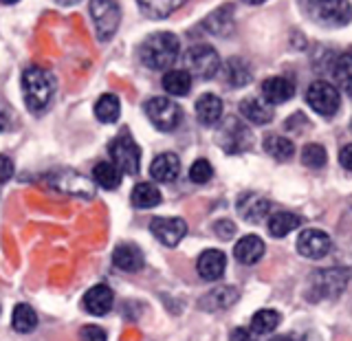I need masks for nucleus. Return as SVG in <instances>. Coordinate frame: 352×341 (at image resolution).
Here are the masks:
<instances>
[{"label": "nucleus", "mask_w": 352, "mask_h": 341, "mask_svg": "<svg viewBox=\"0 0 352 341\" xmlns=\"http://www.w3.org/2000/svg\"><path fill=\"white\" fill-rule=\"evenodd\" d=\"M346 91H348V95H350V97H352V82H350V84H348V86H346Z\"/></svg>", "instance_id": "nucleus-44"}, {"label": "nucleus", "mask_w": 352, "mask_h": 341, "mask_svg": "<svg viewBox=\"0 0 352 341\" xmlns=\"http://www.w3.org/2000/svg\"><path fill=\"white\" fill-rule=\"evenodd\" d=\"M306 102L317 115L333 117L339 110V106H341V95H339V91L333 84H328L324 80H317V82H313L311 86H308Z\"/></svg>", "instance_id": "nucleus-7"}, {"label": "nucleus", "mask_w": 352, "mask_h": 341, "mask_svg": "<svg viewBox=\"0 0 352 341\" xmlns=\"http://www.w3.org/2000/svg\"><path fill=\"white\" fill-rule=\"evenodd\" d=\"M293 95H295V84L289 77H269V80L262 82V97L271 106L289 102Z\"/></svg>", "instance_id": "nucleus-16"}, {"label": "nucleus", "mask_w": 352, "mask_h": 341, "mask_svg": "<svg viewBox=\"0 0 352 341\" xmlns=\"http://www.w3.org/2000/svg\"><path fill=\"white\" fill-rule=\"evenodd\" d=\"M271 341H297V339H293V337H289V335H282V337H273Z\"/></svg>", "instance_id": "nucleus-43"}, {"label": "nucleus", "mask_w": 352, "mask_h": 341, "mask_svg": "<svg viewBox=\"0 0 352 341\" xmlns=\"http://www.w3.org/2000/svg\"><path fill=\"white\" fill-rule=\"evenodd\" d=\"M119 113H121V106H119V97L113 95V93H106L97 99L95 104V115L99 121H104V124H115L119 119Z\"/></svg>", "instance_id": "nucleus-30"}, {"label": "nucleus", "mask_w": 352, "mask_h": 341, "mask_svg": "<svg viewBox=\"0 0 352 341\" xmlns=\"http://www.w3.org/2000/svg\"><path fill=\"white\" fill-rule=\"evenodd\" d=\"M187 73L201 77V80H212L220 71V55L212 44H194L185 53Z\"/></svg>", "instance_id": "nucleus-4"}, {"label": "nucleus", "mask_w": 352, "mask_h": 341, "mask_svg": "<svg viewBox=\"0 0 352 341\" xmlns=\"http://www.w3.org/2000/svg\"><path fill=\"white\" fill-rule=\"evenodd\" d=\"M22 91H25L27 108L33 115H42L53 99L55 80L49 71L40 69V66H29V69L22 73Z\"/></svg>", "instance_id": "nucleus-2"}, {"label": "nucleus", "mask_w": 352, "mask_h": 341, "mask_svg": "<svg viewBox=\"0 0 352 341\" xmlns=\"http://www.w3.org/2000/svg\"><path fill=\"white\" fill-rule=\"evenodd\" d=\"M80 341H106V330L95 324L84 326L80 330Z\"/></svg>", "instance_id": "nucleus-38"}, {"label": "nucleus", "mask_w": 352, "mask_h": 341, "mask_svg": "<svg viewBox=\"0 0 352 341\" xmlns=\"http://www.w3.org/2000/svg\"><path fill=\"white\" fill-rule=\"evenodd\" d=\"M91 16H93L95 33L99 40L106 42L115 36V31L119 27V18H121V9L117 3H110V0L91 3Z\"/></svg>", "instance_id": "nucleus-10"}, {"label": "nucleus", "mask_w": 352, "mask_h": 341, "mask_svg": "<svg viewBox=\"0 0 352 341\" xmlns=\"http://www.w3.org/2000/svg\"><path fill=\"white\" fill-rule=\"evenodd\" d=\"M280 313L278 311H271V308H262L251 319V330L253 335H267V333H273L275 328L280 326Z\"/></svg>", "instance_id": "nucleus-32"}, {"label": "nucleus", "mask_w": 352, "mask_h": 341, "mask_svg": "<svg viewBox=\"0 0 352 341\" xmlns=\"http://www.w3.org/2000/svg\"><path fill=\"white\" fill-rule=\"evenodd\" d=\"M306 11L315 18L317 25L324 27H346L352 20V7L344 0H315L306 5Z\"/></svg>", "instance_id": "nucleus-5"}, {"label": "nucleus", "mask_w": 352, "mask_h": 341, "mask_svg": "<svg viewBox=\"0 0 352 341\" xmlns=\"http://www.w3.org/2000/svg\"><path fill=\"white\" fill-rule=\"evenodd\" d=\"M181 174V161L174 152H163L150 165V176L159 183H172Z\"/></svg>", "instance_id": "nucleus-17"}, {"label": "nucleus", "mask_w": 352, "mask_h": 341, "mask_svg": "<svg viewBox=\"0 0 352 341\" xmlns=\"http://www.w3.org/2000/svg\"><path fill=\"white\" fill-rule=\"evenodd\" d=\"M234 256H236L238 262L247 264V267H249V264L260 262L262 256H264V242H262V238H258V236L240 238L236 242V247H234Z\"/></svg>", "instance_id": "nucleus-20"}, {"label": "nucleus", "mask_w": 352, "mask_h": 341, "mask_svg": "<svg viewBox=\"0 0 352 341\" xmlns=\"http://www.w3.org/2000/svg\"><path fill=\"white\" fill-rule=\"evenodd\" d=\"M11 176H14V161L5 154H0V185L7 183Z\"/></svg>", "instance_id": "nucleus-40"}, {"label": "nucleus", "mask_w": 352, "mask_h": 341, "mask_svg": "<svg viewBox=\"0 0 352 341\" xmlns=\"http://www.w3.org/2000/svg\"><path fill=\"white\" fill-rule=\"evenodd\" d=\"M223 75L229 86H245L251 80V69L245 60L231 58L223 64Z\"/></svg>", "instance_id": "nucleus-26"}, {"label": "nucleus", "mask_w": 352, "mask_h": 341, "mask_svg": "<svg viewBox=\"0 0 352 341\" xmlns=\"http://www.w3.org/2000/svg\"><path fill=\"white\" fill-rule=\"evenodd\" d=\"M207 29L216 33V36H229L234 29V16H231V7H220L212 16L205 20Z\"/></svg>", "instance_id": "nucleus-31"}, {"label": "nucleus", "mask_w": 352, "mask_h": 341, "mask_svg": "<svg viewBox=\"0 0 352 341\" xmlns=\"http://www.w3.org/2000/svg\"><path fill=\"white\" fill-rule=\"evenodd\" d=\"M163 88L172 97H185L192 91V75L181 69H172L163 75Z\"/></svg>", "instance_id": "nucleus-24"}, {"label": "nucleus", "mask_w": 352, "mask_h": 341, "mask_svg": "<svg viewBox=\"0 0 352 341\" xmlns=\"http://www.w3.org/2000/svg\"><path fill=\"white\" fill-rule=\"evenodd\" d=\"M333 249V240L322 229H306L297 238V251L300 256L308 258V260H319L330 253Z\"/></svg>", "instance_id": "nucleus-11"}, {"label": "nucleus", "mask_w": 352, "mask_h": 341, "mask_svg": "<svg viewBox=\"0 0 352 341\" xmlns=\"http://www.w3.org/2000/svg\"><path fill=\"white\" fill-rule=\"evenodd\" d=\"M333 73H335V80L344 88L352 82V51L339 55L333 66Z\"/></svg>", "instance_id": "nucleus-36"}, {"label": "nucleus", "mask_w": 352, "mask_h": 341, "mask_svg": "<svg viewBox=\"0 0 352 341\" xmlns=\"http://www.w3.org/2000/svg\"><path fill=\"white\" fill-rule=\"evenodd\" d=\"M11 324H14L16 333H31L38 326V315L29 304H18L11 315Z\"/></svg>", "instance_id": "nucleus-33"}, {"label": "nucleus", "mask_w": 352, "mask_h": 341, "mask_svg": "<svg viewBox=\"0 0 352 341\" xmlns=\"http://www.w3.org/2000/svg\"><path fill=\"white\" fill-rule=\"evenodd\" d=\"M302 225V218L291 212H275L269 216V234L273 238H284Z\"/></svg>", "instance_id": "nucleus-25"}, {"label": "nucleus", "mask_w": 352, "mask_h": 341, "mask_svg": "<svg viewBox=\"0 0 352 341\" xmlns=\"http://www.w3.org/2000/svg\"><path fill=\"white\" fill-rule=\"evenodd\" d=\"M238 291L234 286H218V289L209 291L203 300H201V306L205 311H220V308H229L231 304L238 302Z\"/></svg>", "instance_id": "nucleus-23"}, {"label": "nucleus", "mask_w": 352, "mask_h": 341, "mask_svg": "<svg viewBox=\"0 0 352 341\" xmlns=\"http://www.w3.org/2000/svg\"><path fill=\"white\" fill-rule=\"evenodd\" d=\"M264 150H267V154H271L273 159L289 161L295 154V143L280 135H267L264 137Z\"/></svg>", "instance_id": "nucleus-29"}, {"label": "nucleus", "mask_w": 352, "mask_h": 341, "mask_svg": "<svg viewBox=\"0 0 352 341\" xmlns=\"http://www.w3.org/2000/svg\"><path fill=\"white\" fill-rule=\"evenodd\" d=\"M183 3H139V9H141V14L143 16H148V18H152V20H161V18H168L170 14H174L176 9H179Z\"/></svg>", "instance_id": "nucleus-34"}, {"label": "nucleus", "mask_w": 352, "mask_h": 341, "mask_svg": "<svg viewBox=\"0 0 352 341\" xmlns=\"http://www.w3.org/2000/svg\"><path fill=\"white\" fill-rule=\"evenodd\" d=\"M150 231L165 247H176L187 234V223L183 218H152Z\"/></svg>", "instance_id": "nucleus-12"}, {"label": "nucleus", "mask_w": 352, "mask_h": 341, "mask_svg": "<svg viewBox=\"0 0 352 341\" xmlns=\"http://www.w3.org/2000/svg\"><path fill=\"white\" fill-rule=\"evenodd\" d=\"M84 311L91 315H106L110 313V308L115 304V293L110 291V286L106 284H97L93 289H88L84 295Z\"/></svg>", "instance_id": "nucleus-15"}, {"label": "nucleus", "mask_w": 352, "mask_h": 341, "mask_svg": "<svg viewBox=\"0 0 352 341\" xmlns=\"http://www.w3.org/2000/svg\"><path fill=\"white\" fill-rule=\"evenodd\" d=\"M146 115L152 121V126L161 132H172L181 124V108L170 97H152L146 102Z\"/></svg>", "instance_id": "nucleus-6"}, {"label": "nucleus", "mask_w": 352, "mask_h": 341, "mask_svg": "<svg viewBox=\"0 0 352 341\" xmlns=\"http://www.w3.org/2000/svg\"><path fill=\"white\" fill-rule=\"evenodd\" d=\"M225 267H227V258H225V253L218 251V249L203 251L201 256H198V262H196L198 275L207 282H216V280L223 278Z\"/></svg>", "instance_id": "nucleus-14"}, {"label": "nucleus", "mask_w": 352, "mask_h": 341, "mask_svg": "<svg viewBox=\"0 0 352 341\" xmlns=\"http://www.w3.org/2000/svg\"><path fill=\"white\" fill-rule=\"evenodd\" d=\"M214 231H216L218 238L229 240V238H234V234H236V225L231 223V220H218V223L214 225Z\"/></svg>", "instance_id": "nucleus-39"}, {"label": "nucleus", "mask_w": 352, "mask_h": 341, "mask_svg": "<svg viewBox=\"0 0 352 341\" xmlns=\"http://www.w3.org/2000/svg\"><path fill=\"white\" fill-rule=\"evenodd\" d=\"M93 183L104 190H117L121 183V172L110 161H99L93 168Z\"/></svg>", "instance_id": "nucleus-27"}, {"label": "nucleus", "mask_w": 352, "mask_h": 341, "mask_svg": "<svg viewBox=\"0 0 352 341\" xmlns=\"http://www.w3.org/2000/svg\"><path fill=\"white\" fill-rule=\"evenodd\" d=\"M115 267L126 273H137L143 267V253L135 245H119L113 253Z\"/></svg>", "instance_id": "nucleus-22"}, {"label": "nucleus", "mask_w": 352, "mask_h": 341, "mask_svg": "<svg viewBox=\"0 0 352 341\" xmlns=\"http://www.w3.org/2000/svg\"><path fill=\"white\" fill-rule=\"evenodd\" d=\"M179 53H181L179 38L168 31L152 33V36L146 38V42L139 47L141 62L154 71H168L176 62V58H179Z\"/></svg>", "instance_id": "nucleus-1"}, {"label": "nucleus", "mask_w": 352, "mask_h": 341, "mask_svg": "<svg viewBox=\"0 0 352 341\" xmlns=\"http://www.w3.org/2000/svg\"><path fill=\"white\" fill-rule=\"evenodd\" d=\"M108 152H110V159H113L110 163H113L121 174H130V176L139 174L141 150H139V146L130 135H126V132H124V135L115 137L113 141H110Z\"/></svg>", "instance_id": "nucleus-3"}, {"label": "nucleus", "mask_w": 352, "mask_h": 341, "mask_svg": "<svg viewBox=\"0 0 352 341\" xmlns=\"http://www.w3.org/2000/svg\"><path fill=\"white\" fill-rule=\"evenodd\" d=\"M339 163L344 165L346 170L352 172V143H348V146H344L339 150Z\"/></svg>", "instance_id": "nucleus-42"}, {"label": "nucleus", "mask_w": 352, "mask_h": 341, "mask_svg": "<svg viewBox=\"0 0 352 341\" xmlns=\"http://www.w3.org/2000/svg\"><path fill=\"white\" fill-rule=\"evenodd\" d=\"M302 161L306 168H313V170L324 168L328 161L326 148L319 146V143H308V146H304V150H302Z\"/></svg>", "instance_id": "nucleus-35"}, {"label": "nucleus", "mask_w": 352, "mask_h": 341, "mask_svg": "<svg viewBox=\"0 0 352 341\" xmlns=\"http://www.w3.org/2000/svg\"><path fill=\"white\" fill-rule=\"evenodd\" d=\"M348 286V273L344 269L319 271L313 278V289L317 297H337Z\"/></svg>", "instance_id": "nucleus-13"}, {"label": "nucleus", "mask_w": 352, "mask_h": 341, "mask_svg": "<svg viewBox=\"0 0 352 341\" xmlns=\"http://www.w3.org/2000/svg\"><path fill=\"white\" fill-rule=\"evenodd\" d=\"M240 113L245 115L251 124H269L273 119V108L260 97H245L240 102Z\"/></svg>", "instance_id": "nucleus-21"}, {"label": "nucleus", "mask_w": 352, "mask_h": 341, "mask_svg": "<svg viewBox=\"0 0 352 341\" xmlns=\"http://www.w3.org/2000/svg\"><path fill=\"white\" fill-rule=\"evenodd\" d=\"M49 185L55 192L66 194V196H80V198H93L95 196V187L93 183L82 176L80 172L73 170H58L49 174Z\"/></svg>", "instance_id": "nucleus-9"}, {"label": "nucleus", "mask_w": 352, "mask_h": 341, "mask_svg": "<svg viewBox=\"0 0 352 341\" xmlns=\"http://www.w3.org/2000/svg\"><path fill=\"white\" fill-rule=\"evenodd\" d=\"M214 176V168H212V163H209L207 159H198L192 163V168H190V179L198 185H203L207 183L209 179Z\"/></svg>", "instance_id": "nucleus-37"}, {"label": "nucleus", "mask_w": 352, "mask_h": 341, "mask_svg": "<svg viewBox=\"0 0 352 341\" xmlns=\"http://www.w3.org/2000/svg\"><path fill=\"white\" fill-rule=\"evenodd\" d=\"M251 141H253L251 130L242 124L238 117L225 119V124L218 130V143L227 154H240V152L249 150Z\"/></svg>", "instance_id": "nucleus-8"}, {"label": "nucleus", "mask_w": 352, "mask_h": 341, "mask_svg": "<svg viewBox=\"0 0 352 341\" xmlns=\"http://www.w3.org/2000/svg\"><path fill=\"white\" fill-rule=\"evenodd\" d=\"M130 198H132V205L135 207L150 209V207H157L161 203V192H159V187L152 185V183H139V185H135Z\"/></svg>", "instance_id": "nucleus-28"}, {"label": "nucleus", "mask_w": 352, "mask_h": 341, "mask_svg": "<svg viewBox=\"0 0 352 341\" xmlns=\"http://www.w3.org/2000/svg\"><path fill=\"white\" fill-rule=\"evenodd\" d=\"M231 341H258V335H253L251 328H234L231 330Z\"/></svg>", "instance_id": "nucleus-41"}, {"label": "nucleus", "mask_w": 352, "mask_h": 341, "mask_svg": "<svg viewBox=\"0 0 352 341\" xmlns=\"http://www.w3.org/2000/svg\"><path fill=\"white\" fill-rule=\"evenodd\" d=\"M196 117L203 126H214L223 117V99L218 95L205 93L196 102Z\"/></svg>", "instance_id": "nucleus-19"}, {"label": "nucleus", "mask_w": 352, "mask_h": 341, "mask_svg": "<svg viewBox=\"0 0 352 341\" xmlns=\"http://www.w3.org/2000/svg\"><path fill=\"white\" fill-rule=\"evenodd\" d=\"M238 212L240 216L247 220L251 225H258L260 220H264V216L269 214V201L267 198H262L258 194H242L238 198Z\"/></svg>", "instance_id": "nucleus-18"}]
</instances>
